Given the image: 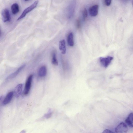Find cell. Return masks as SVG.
<instances>
[{"label":"cell","mask_w":133,"mask_h":133,"mask_svg":"<svg viewBox=\"0 0 133 133\" xmlns=\"http://www.w3.org/2000/svg\"><path fill=\"white\" fill-rule=\"evenodd\" d=\"M25 66L26 64H23L21 65L16 71L8 76L6 78V80L11 79L15 77L25 67Z\"/></svg>","instance_id":"ba28073f"},{"label":"cell","mask_w":133,"mask_h":133,"mask_svg":"<svg viewBox=\"0 0 133 133\" xmlns=\"http://www.w3.org/2000/svg\"><path fill=\"white\" fill-rule=\"evenodd\" d=\"M26 131L25 130H23L20 132L19 133H25Z\"/></svg>","instance_id":"7402d4cb"},{"label":"cell","mask_w":133,"mask_h":133,"mask_svg":"<svg viewBox=\"0 0 133 133\" xmlns=\"http://www.w3.org/2000/svg\"><path fill=\"white\" fill-rule=\"evenodd\" d=\"M76 27L78 30H80L81 27V22L80 19H78L76 20Z\"/></svg>","instance_id":"ac0fdd59"},{"label":"cell","mask_w":133,"mask_h":133,"mask_svg":"<svg viewBox=\"0 0 133 133\" xmlns=\"http://www.w3.org/2000/svg\"><path fill=\"white\" fill-rule=\"evenodd\" d=\"M82 14L83 20L85 21V20L88 16V13L86 8L84 9L82 11Z\"/></svg>","instance_id":"e0dca14e"},{"label":"cell","mask_w":133,"mask_h":133,"mask_svg":"<svg viewBox=\"0 0 133 133\" xmlns=\"http://www.w3.org/2000/svg\"><path fill=\"white\" fill-rule=\"evenodd\" d=\"M51 63L54 65H58V61L56 58V52L55 51H54L52 53Z\"/></svg>","instance_id":"2e32d148"},{"label":"cell","mask_w":133,"mask_h":133,"mask_svg":"<svg viewBox=\"0 0 133 133\" xmlns=\"http://www.w3.org/2000/svg\"><path fill=\"white\" fill-rule=\"evenodd\" d=\"M102 133H114L109 130L106 129Z\"/></svg>","instance_id":"44dd1931"},{"label":"cell","mask_w":133,"mask_h":133,"mask_svg":"<svg viewBox=\"0 0 133 133\" xmlns=\"http://www.w3.org/2000/svg\"><path fill=\"white\" fill-rule=\"evenodd\" d=\"M76 6V2L73 1L70 4L68 9V17L70 18L72 17L74 13Z\"/></svg>","instance_id":"8992f818"},{"label":"cell","mask_w":133,"mask_h":133,"mask_svg":"<svg viewBox=\"0 0 133 133\" xmlns=\"http://www.w3.org/2000/svg\"><path fill=\"white\" fill-rule=\"evenodd\" d=\"M11 10L12 13L15 14L19 11V7L18 4L16 3L13 4L11 6Z\"/></svg>","instance_id":"9a60e30c"},{"label":"cell","mask_w":133,"mask_h":133,"mask_svg":"<svg viewBox=\"0 0 133 133\" xmlns=\"http://www.w3.org/2000/svg\"><path fill=\"white\" fill-rule=\"evenodd\" d=\"M33 77V75H30L26 81L24 91V94L25 95L28 94L29 92L31 87Z\"/></svg>","instance_id":"7a4b0ae2"},{"label":"cell","mask_w":133,"mask_h":133,"mask_svg":"<svg viewBox=\"0 0 133 133\" xmlns=\"http://www.w3.org/2000/svg\"><path fill=\"white\" fill-rule=\"evenodd\" d=\"M52 114V112L49 110L47 113L44 115V117L46 118H49L51 117Z\"/></svg>","instance_id":"d6986e66"},{"label":"cell","mask_w":133,"mask_h":133,"mask_svg":"<svg viewBox=\"0 0 133 133\" xmlns=\"http://www.w3.org/2000/svg\"><path fill=\"white\" fill-rule=\"evenodd\" d=\"M47 73V69L46 67L43 66L39 69L38 71V76L40 77H43L45 76Z\"/></svg>","instance_id":"7c38bea8"},{"label":"cell","mask_w":133,"mask_h":133,"mask_svg":"<svg viewBox=\"0 0 133 133\" xmlns=\"http://www.w3.org/2000/svg\"><path fill=\"white\" fill-rule=\"evenodd\" d=\"M0 34H1V31H0Z\"/></svg>","instance_id":"cb8c5ba5"},{"label":"cell","mask_w":133,"mask_h":133,"mask_svg":"<svg viewBox=\"0 0 133 133\" xmlns=\"http://www.w3.org/2000/svg\"><path fill=\"white\" fill-rule=\"evenodd\" d=\"M2 18L4 22H6L10 20V15L9 10L7 9L3 10L2 12Z\"/></svg>","instance_id":"5b68a950"},{"label":"cell","mask_w":133,"mask_h":133,"mask_svg":"<svg viewBox=\"0 0 133 133\" xmlns=\"http://www.w3.org/2000/svg\"><path fill=\"white\" fill-rule=\"evenodd\" d=\"M23 87V84L21 83L17 85L15 87L14 93L16 97L18 98L22 92Z\"/></svg>","instance_id":"9c48e42d"},{"label":"cell","mask_w":133,"mask_h":133,"mask_svg":"<svg viewBox=\"0 0 133 133\" xmlns=\"http://www.w3.org/2000/svg\"><path fill=\"white\" fill-rule=\"evenodd\" d=\"M125 122L130 127H133V113H130L125 120Z\"/></svg>","instance_id":"4fadbf2b"},{"label":"cell","mask_w":133,"mask_h":133,"mask_svg":"<svg viewBox=\"0 0 133 133\" xmlns=\"http://www.w3.org/2000/svg\"><path fill=\"white\" fill-rule=\"evenodd\" d=\"M59 49L63 54H64L66 52L65 42L64 39H63L59 42Z\"/></svg>","instance_id":"8fae6325"},{"label":"cell","mask_w":133,"mask_h":133,"mask_svg":"<svg viewBox=\"0 0 133 133\" xmlns=\"http://www.w3.org/2000/svg\"><path fill=\"white\" fill-rule=\"evenodd\" d=\"M98 8V5L97 4H95L92 5L89 8V12L91 16H95L97 15Z\"/></svg>","instance_id":"52a82bcc"},{"label":"cell","mask_w":133,"mask_h":133,"mask_svg":"<svg viewBox=\"0 0 133 133\" xmlns=\"http://www.w3.org/2000/svg\"><path fill=\"white\" fill-rule=\"evenodd\" d=\"M3 96H2L0 97V101L2 99L3 97Z\"/></svg>","instance_id":"603a6c76"},{"label":"cell","mask_w":133,"mask_h":133,"mask_svg":"<svg viewBox=\"0 0 133 133\" xmlns=\"http://www.w3.org/2000/svg\"><path fill=\"white\" fill-rule=\"evenodd\" d=\"M113 59V57L108 56L105 57H100L99 61L101 65L106 68L110 65Z\"/></svg>","instance_id":"3957f363"},{"label":"cell","mask_w":133,"mask_h":133,"mask_svg":"<svg viewBox=\"0 0 133 133\" xmlns=\"http://www.w3.org/2000/svg\"><path fill=\"white\" fill-rule=\"evenodd\" d=\"M116 133H127L128 127L123 122H121L116 127L115 129Z\"/></svg>","instance_id":"277c9868"},{"label":"cell","mask_w":133,"mask_h":133,"mask_svg":"<svg viewBox=\"0 0 133 133\" xmlns=\"http://www.w3.org/2000/svg\"><path fill=\"white\" fill-rule=\"evenodd\" d=\"M38 1H36L31 5L26 8L22 12L21 15L17 19L19 20L24 18L28 13L30 12L36 8L38 3Z\"/></svg>","instance_id":"6da1fadb"},{"label":"cell","mask_w":133,"mask_h":133,"mask_svg":"<svg viewBox=\"0 0 133 133\" xmlns=\"http://www.w3.org/2000/svg\"><path fill=\"white\" fill-rule=\"evenodd\" d=\"M111 0H105L103 1L104 4L107 6L111 4Z\"/></svg>","instance_id":"ffe728a7"},{"label":"cell","mask_w":133,"mask_h":133,"mask_svg":"<svg viewBox=\"0 0 133 133\" xmlns=\"http://www.w3.org/2000/svg\"><path fill=\"white\" fill-rule=\"evenodd\" d=\"M67 42L69 46H72L74 45V35L72 32H70L67 37Z\"/></svg>","instance_id":"5bb4252c"},{"label":"cell","mask_w":133,"mask_h":133,"mask_svg":"<svg viewBox=\"0 0 133 133\" xmlns=\"http://www.w3.org/2000/svg\"><path fill=\"white\" fill-rule=\"evenodd\" d=\"M13 95V92L10 91L9 92L3 100L2 102L3 104L4 105H6L9 104L11 101Z\"/></svg>","instance_id":"30bf717a"}]
</instances>
